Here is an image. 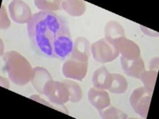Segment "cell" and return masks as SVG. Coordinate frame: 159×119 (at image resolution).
<instances>
[{
	"mask_svg": "<svg viewBox=\"0 0 159 119\" xmlns=\"http://www.w3.org/2000/svg\"><path fill=\"white\" fill-rule=\"evenodd\" d=\"M44 95L56 104H65L69 101V92L63 82L51 79L44 87Z\"/></svg>",
	"mask_w": 159,
	"mask_h": 119,
	"instance_id": "cell-5",
	"label": "cell"
},
{
	"mask_svg": "<svg viewBox=\"0 0 159 119\" xmlns=\"http://www.w3.org/2000/svg\"><path fill=\"white\" fill-rule=\"evenodd\" d=\"M34 4L41 11H52L61 9V1L59 0H36Z\"/></svg>",
	"mask_w": 159,
	"mask_h": 119,
	"instance_id": "cell-20",
	"label": "cell"
},
{
	"mask_svg": "<svg viewBox=\"0 0 159 119\" xmlns=\"http://www.w3.org/2000/svg\"><path fill=\"white\" fill-rule=\"evenodd\" d=\"M157 76V71L145 70L144 72H143V74L141 75L139 79H140V80L143 83L145 88L147 89L149 91L153 93L154 89V86H155Z\"/></svg>",
	"mask_w": 159,
	"mask_h": 119,
	"instance_id": "cell-18",
	"label": "cell"
},
{
	"mask_svg": "<svg viewBox=\"0 0 159 119\" xmlns=\"http://www.w3.org/2000/svg\"><path fill=\"white\" fill-rule=\"evenodd\" d=\"M9 12L11 19L19 24L28 23L33 16L29 6L20 0H15L10 3Z\"/></svg>",
	"mask_w": 159,
	"mask_h": 119,
	"instance_id": "cell-7",
	"label": "cell"
},
{
	"mask_svg": "<svg viewBox=\"0 0 159 119\" xmlns=\"http://www.w3.org/2000/svg\"><path fill=\"white\" fill-rule=\"evenodd\" d=\"M62 8L65 12L69 15L74 17L81 16L84 14L86 10V6L83 1H76V0H65L61 2Z\"/></svg>",
	"mask_w": 159,
	"mask_h": 119,
	"instance_id": "cell-15",
	"label": "cell"
},
{
	"mask_svg": "<svg viewBox=\"0 0 159 119\" xmlns=\"http://www.w3.org/2000/svg\"><path fill=\"white\" fill-rule=\"evenodd\" d=\"M91 46L88 39L82 37H77L73 43L70 59H74L82 62H89L90 57Z\"/></svg>",
	"mask_w": 159,
	"mask_h": 119,
	"instance_id": "cell-9",
	"label": "cell"
},
{
	"mask_svg": "<svg viewBox=\"0 0 159 119\" xmlns=\"http://www.w3.org/2000/svg\"><path fill=\"white\" fill-rule=\"evenodd\" d=\"M51 79H52V78L47 69L43 67H35L34 68L31 83L38 93L44 95V87Z\"/></svg>",
	"mask_w": 159,
	"mask_h": 119,
	"instance_id": "cell-13",
	"label": "cell"
},
{
	"mask_svg": "<svg viewBox=\"0 0 159 119\" xmlns=\"http://www.w3.org/2000/svg\"><path fill=\"white\" fill-rule=\"evenodd\" d=\"M104 36V39L113 45L117 40L125 37L124 29L119 22L112 20L105 25Z\"/></svg>",
	"mask_w": 159,
	"mask_h": 119,
	"instance_id": "cell-14",
	"label": "cell"
},
{
	"mask_svg": "<svg viewBox=\"0 0 159 119\" xmlns=\"http://www.w3.org/2000/svg\"><path fill=\"white\" fill-rule=\"evenodd\" d=\"M1 86L7 89H9L10 87V84H9V81H8L7 79H6V78L2 77L1 76Z\"/></svg>",
	"mask_w": 159,
	"mask_h": 119,
	"instance_id": "cell-25",
	"label": "cell"
},
{
	"mask_svg": "<svg viewBox=\"0 0 159 119\" xmlns=\"http://www.w3.org/2000/svg\"><path fill=\"white\" fill-rule=\"evenodd\" d=\"M111 74L105 66H101L96 69L92 78V84L95 88L101 90H107L111 84Z\"/></svg>",
	"mask_w": 159,
	"mask_h": 119,
	"instance_id": "cell-12",
	"label": "cell"
},
{
	"mask_svg": "<svg viewBox=\"0 0 159 119\" xmlns=\"http://www.w3.org/2000/svg\"><path fill=\"white\" fill-rule=\"evenodd\" d=\"M140 28H141V30L143 31V33L147 35V36L150 37H158V33L156 32V31L152 30V29H149V28L145 27L143 25H140Z\"/></svg>",
	"mask_w": 159,
	"mask_h": 119,
	"instance_id": "cell-23",
	"label": "cell"
},
{
	"mask_svg": "<svg viewBox=\"0 0 159 119\" xmlns=\"http://www.w3.org/2000/svg\"><path fill=\"white\" fill-rule=\"evenodd\" d=\"M113 46L119 52L121 56L127 60H134L141 56V50L139 45L126 37L117 40Z\"/></svg>",
	"mask_w": 159,
	"mask_h": 119,
	"instance_id": "cell-8",
	"label": "cell"
},
{
	"mask_svg": "<svg viewBox=\"0 0 159 119\" xmlns=\"http://www.w3.org/2000/svg\"><path fill=\"white\" fill-rule=\"evenodd\" d=\"M89 62H82L74 59H69L64 63L62 67V73L67 79H76L82 81L86 76Z\"/></svg>",
	"mask_w": 159,
	"mask_h": 119,
	"instance_id": "cell-6",
	"label": "cell"
},
{
	"mask_svg": "<svg viewBox=\"0 0 159 119\" xmlns=\"http://www.w3.org/2000/svg\"><path fill=\"white\" fill-rule=\"evenodd\" d=\"M5 70L11 81L18 86L31 82L34 68L30 62L16 51H10L3 56Z\"/></svg>",
	"mask_w": 159,
	"mask_h": 119,
	"instance_id": "cell-2",
	"label": "cell"
},
{
	"mask_svg": "<svg viewBox=\"0 0 159 119\" xmlns=\"http://www.w3.org/2000/svg\"><path fill=\"white\" fill-rule=\"evenodd\" d=\"M120 61L123 70L130 77L139 79L145 71L144 61L141 56L134 60H127L121 56Z\"/></svg>",
	"mask_w": 159,
	"mask_h": 119,
	"instance_id": "cell-10",
	"label": "cell"
},
{
	"mask_svg": "<svg viewBox=\"0 0 159 119\" xmlns=\"http://www.w3.org/2000/svg\"><path fill=\"white\" fill-rule=\"evenodd\" d=\"M150 70H156L158 69V57L152 59L150 62Z\"/></svg>",
	"mask_w": 159,
	"mask_h": 119,
	"instance_id": "cell-24",
	"label": "cell"
},
{
	"mask_svg": "<svg viewBox=\"0 0 159 119\" xmlns=\"http://www.w3.org/2000/svg\"><path fill=\"white\" fill-rule=\"evenodd\" d=\"M9 26H11V22H10L5 7L2 6L1 7V29H7Z\"/></svg>",
	"mask_w": 159,
	"mask_h": 119,
	"instance_id": "cell-22",
	"label": "cell"
},
{
	"mask_svg": "<svg viewBox=\"0 0 159 119\" xmlns=\"http://www.w3.org/2000/svg\"><path fill=\"white\" fill-rule=\"evenodd\" d=\"M64 84L66 86L69 92V101L73 103H79L83 98V91L79 84L76 82L71 79H65Z\"/></svg>",
	"mask_w": 159,
	"mask_h": 119,
	"instance_id": "cell-17",
	"label": "cell"
},
{
	"mask_svg": "<svg viewBox=\"0 0 159 119\" xmlns=\"http://www.w3.org/2000/svg\"><path fill=\"white\" fill-rule=\"evenodd\" d=\"M112 81L110 87L107 90L113 94H123L127 91L128 83L122 75L112 73Z\"/></svg>",
	"mask_w": 159,
	"mask_h": 119,
	"instance_id": "cell-16",
	"label": "cell"
},
{
	"mask_svg": "<svg viewBox=\"0 0 159 119\" xmlns=\"http://www.w3.org/2000/svg\"><path fill=\"white\" fill-rule=\"evenodd\" d=\"M91 52L93 59L100 64H106L111 62L119 56L117 49L103 38L91 45Z\"/></svg>",
	"mask_w": 159,
	"mask_h": 119,
	"instance_id": "cell-3",
	"label": "cell"
},
{
	"mask_svg": "<svg viewBox=\"0 0 159 119\" xmlns=\"http://www.w3.org/2000/svg\"><path fill=\"white\" fill-rule=\"evenodd\" d=\"M152 92L144 87L134 89L130 96V104L136 114L147 118L151 101Z\"/></svg>",
	"mask_w": 159,
	"mask_h": 119,
	"instance_id": "cell-4",
	"label": "cell"
},
{
	"mask_svg": "<svg viewBox=\"0 0 159 119\" xmlns=\"http://www.w3.org/2000/svg\"><path fill=\"white\" fill-rule=\"evenodd\" d=\"M30 99H32V100H34V101L38 102V103H42V104L45 105V106H47V107H50L52 109H55L57 111L62 112L64 114H69V111H68L67 108L64 106V104H56V103H53L52 102L47 101V100H45V99H42V97L40 95H33L30 97Z\"/></svg>",
	"mask_w": 159,
	"mask_h": 119,
	"instance_id": "cell-21",
	"label": "cell"
},
{
	"mask_svg": "<svg viewBox=\"0 0 159 119\" xmlns=\"http://www.w3.org/2000/svg\"><path fill=\"white\" fill-rule=\"evenodd\" d=\"M99 116L104 119H127L128 115L119 109L109 106L107 108L98 110Z\"/></svg>",
	"mask_w": 159,
	"mask_h": 119,
	"instance_id": "cell-19",
	"label": "cell"
},
{
	"mask_svg": "<svg viewBox=\"0 0 159 119\" xmlns=\"http://www.w3.org/2000/svg\"><path fill=\"white\" fill-rule=\"evenodd\" d=\"M89 100L97 110H101L110 106L111 99L107 91L97 88H90L89 91Z\"/></svg>",
	"mask_w": 159,
	"mask_h": 119,
	"instance_id": "cell-11",
	"label": "cell"
},
{
	"mask_svg": "<svg viewBox=\"0 0 159 119\" xmlns=\"http://www.w3.org/2000/svg\"><path fill=\"white\" fill-rule=\"evenodd\" d=\"M27 33L33 50L47 58L65 60L73 47L66 20L54 12L40 11L27 23Z\"/></svg>",
	"mask_w": 159,
	"mask_h": 119,
	"instance_id": "cell-1",
	"label": "cell"
}]
</instances>
